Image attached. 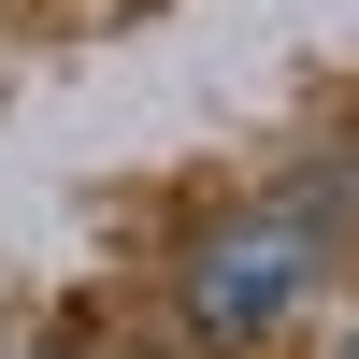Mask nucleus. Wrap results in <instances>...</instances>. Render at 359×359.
Returning <instances> with one entry per match:
<instances>
[{
	"label": "nucleus",
	"mask_w": 359,
	"mask_h": 359,
	"mask_svg": "<svg viewBox=\"0 0 359 359\" xmlns=\"http://www.w3.org/2000/svg\"><path fill=\"white\" fill-rule=\"evenodd\" d=\"M302 273H316V201H259V216H230V230L187 245V316L216 345H259L302 302Z\"/></svg>",
	"instance_id": "1"
},
{
	"label": "nucleus",
	"mask_w": 359,
	"mask_h": 359,
	"mask_svg": "<svg viewBox=\"0 0 359 359\" xmlns=\"http://www.w3.org/2000/svg\"><path fill=\"white\" fill-rule=\"evenodd\" d=\"M345 359H359V345H345Z\"/></svg>",
	"instance_id": "2"
}]
</instances>
